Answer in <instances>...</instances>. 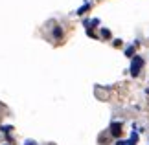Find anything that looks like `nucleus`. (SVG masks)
Segmentation results:
<instances>
[{
	"label": "nucleus",
	"instance_id": "4",
	"mask_svg": "<svg viewBox=\"0 0 149 145\" xmlns=\"http://www.w3.org/2000/svg\"><path fill=\"white\" fill-rule=\"evenodd\" d=\"M54 37H55V39H61V37H63V30H61L59 26H57L55 30H54Z\"/></svg>",
	"mask_w": 149,
	"mask_h": 145
},
{
	"label": "nucleus",
	"instance_id": "10",
	"mask_svg": "<svg viewBox=\"0 0 149 145\" xmlns=\"http://www.w3.org/2000/svg\"><path fill=\"white\" fill-rule=\"evenodd\" d=\"M90 26H100V19H94V20H90Z\"/></svg>",
	"mask_w": 149,
	"mask_h": 145
},
{
	"label": "nucleus",
	"instance_id": "11",
	"mask_svg": "<svg viewBox=\"0 0 149 145\" xmlns=\"http://www.w3.org/2000/svg\"><path fill=\"white\" fill-rule=\"evenodd\" d=\"M114 46H116V48H118V46H122V40L116 39V40H114Z\"/></svg>",
	"mask_w": 149,
	"mask_h": 145
},
{
	"label": "nucleus",
	"instance_id": "6",
	"mask_svg": "<svg viewBox=\"0 0 149 145\" xmlns=\"http://www.w3.org/2000/svg\"><path fill=\"white\" fill-rule=\"evenodd\" d=\"M133 53H134V44L129 46V48L125 50V55H127V57H133Z\"/></svg>",
	"mask_w": 149,
	"mask_h": 145
},
{
	"label": "nucleus",
	"instance_id": "1",
	"mask_svg": "<svg viewBox=\"0 0 149 145\" xmlns=\"http://www.w3.org/2000/svg\"><path fill=\"white\" fill-rule=\"evenodd\" d=\"M142 68H144V59H142L140 55H134L133 57V62H131V75H140Z\"/></svg>",
	"mask_w": 149,
	"mask_h": 145
},
{
	"label": "nucleus",
	"instance_id": "2",
	"mask_svg": "<svg viewBox=\"0 0 149 145\" xmlns=\"http://www.w3.org/2000/svg\"><path fill=\"white\" fill-rule=\"evenodd\" d=\"M111 134H112V136H116V138L122 134V123H118V121L111 123Z\"/></svg>",
	"mask_w": 149,
	"mask_h": 145
},
{
	"label": "nucleus",
	"instance_id": "7",
	"mask_svg": "<svg viewBox=\"0 0 149 145\" xmlns=\"http://www.w3.org/2000/svg\"><path fill=\"white\" fill-rule=\"evenodd\" d=\"M116 145H136L133 140H127V142H123V140H120V142H116Z\"/></svg>",
	"mask_w": 149,
	"mask_h": 145
},
{
	"label": "nucleus",
	"instance_id": "12",
	"mask_svg": "<svg viewBox=\"0 0 149 145\" xmlns=\"http://www.w3.org/2000/svg\"><path fill=\"white\" fill-rule=\"evenodd\" d=\"M24 145H35V142H31V140H28V142H26Z\"/></svg>",
	"mask_w": 149,
	"mask_h": 145
},
{
	"label": "nucleus",
	"instance_id": "9",
	"mask_svg": "<svg viewBox=\"0 0 149 145\" xmlns=\"http://www.w3.org/2000/svg\"><path fill=\"white\" fill-rule=\"evenodd\" d=\"M131 140H133L134 143H136V142H138V134H136V132H134V130H133V134H131Z\"/></svg>",
	"mask_w": 149,
	"mask_h": 145
},
{
	"label": "nucleus",
	"instance_id": "3",
	"mask_svg": "<svg viewBox=\"0 0 149 145\" xmlns=\"http://www.w3.org/2000/svg\"><path fill=\"white\" fill-rule=\"evenodd\" d=\"M87 9H90V4H88V2H85V4L81 6V8H79V9L76 11V13H77V15H83V13H85Z\"/></svg>",
	"mask_w": 149,
	"mask_h": 145
},
{
	"label": "nucleus",
	"instance_id": "8",
	"mask_svg": "<svg viewBox=\"0 0 149 145\" xmlns=\"http://www.w3.org/2000/svg\"><path fill=\"white\" fill-rule=\"evenodd\" d=\"M101 37H103V39H111V31L103 28V30H101Z\"/></svg>",
	"mask_w": 149,
	"mask_h": 145
},
{
	"label": "nucleus",
	"instance_id": "5",
	"mask_svg": "<svg viewBox=\"0 0 149 145\" xmlns=\"http://www.w3.org/2000/svg\"><path fill=\"white\" fill-rule=\"evenodd\" d=\"M0 130L8 134V132H11V130H13V127H11V125H2V127H0Z\"/></svg>",
	"mask_w": 149,
	"mask_h": 145
}]
</instances>
